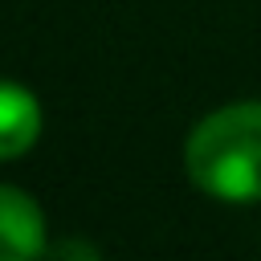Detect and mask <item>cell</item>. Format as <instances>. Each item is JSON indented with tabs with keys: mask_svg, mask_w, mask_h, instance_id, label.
I'll list each match as a JSON object with an SVG mask.
<instances>
[{
	"mask_svg": "<svg viewBox=\"0 0 261 261\" xmlns=\"http://www.w3.org/2000/svg\"><path fill=\"white\" fill-rule=\"evenodd\" d=\"M184 167L200 192L224 204L261 200V102H232L200 118L184 143Z\"/></svg>",
	"mask_w": 261,
	"mask_h": 261,
	"instance_id": "1",
	"label": "cell"
},
{
	"mask_svg": "<svg viewBox=\"0 0 261 261\" xmlns=\"http://www.w3.org/2000/svg\"><path fill=\"white\" fill-rule=\"evenodd\" d=\"M37 253H45L41 204L20 188L0 184V261H24Z\"/></svg>",
	"mask_w": 261,
	"mask_h": 261,
	"instance_id": "2",
	"label": "cell"
},
{
	"mask_svg": "<svg viewBox=\"0 0 261 261\" xmlns=\"http://www.w3.org/2000/svg\"><path fill=\"white\" fill-rule=\"evenodd\" d=\"M41 139V102L16 82H0V159L24 155Z\"/></svg>",
	"mask_w": 261,
	"mask_h": 261,
	"instance_id": "3",
	"label": "cell"
},
{
	"mask_svg": "<svg viewBox=\"0 0 261 261\" xmlns=\"http://www.w3.org/2000/svg\"><path fill=\"white\" fill-rule=\"evenodd\" d=\"M53 253H61V257H98L102 249H98V245H82V241H65V245H57Z\"/></svg>",
	"mask_w": 261,
	"mask_h": 261,
	"instance_id": "4",
	"label": "cell"
}]
</instances>
